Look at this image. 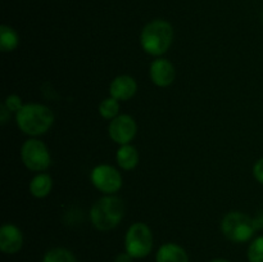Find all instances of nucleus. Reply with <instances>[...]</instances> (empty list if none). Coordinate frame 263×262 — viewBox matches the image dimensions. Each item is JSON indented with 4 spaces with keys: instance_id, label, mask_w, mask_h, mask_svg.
<instances>
[{
    "instance_id": "20",
    "label": "nucleus",
    "mask_w": 263,
    "mask_h": 262,
    "mask_svg": "<svg viewBox=\"0 0 263 262\" xmlns=\"http://www.w3.org/2000/svg\"><path fill=\"white\" fill-rule=\"evenodd\" d=\"M253 176L258 182L263 185V157L254 163L253 166Z\"/></svg>"
},
{
    "instance_id": "11",
    "label": "nucleus",
    "mask_w": 263,
    "mask_h": 262,
    "mask_svg": "<svg viewBox=\"0 0 263 262\" xmlns=\"http://www.w3.org/2000/svg\"><path fill=\"white\" fill-rule=\"evenodd\" d=\"M138 91L136 80L130 74H120L109 85V95L117 100H130Z\"/></svg>"
},
{
    "instance_id": "3",
    "label": "nucleus",
    "mask_w": 263,
    "mask_h": 262,
    "mask_svg": "<svg viewBox=\"0 0 263 262\" xmlns=\"http://www.w3.org/2000/svg\"><path fill=\"white\" fill-rule=\"evenodd\" d=\"M125 216V204L115 194L99 198L90 210V220L94 228L100 231H108L118 226Z\"/></svg>"
},
{
    "instance_id": "17",
    "label": "nucleus",
    "mask_w": 263,
    "mask_h": 262,
    "mask_svg": "<svg viewBox=\"0 0 263 262\" xmlns=\"http://www.w3.org/2000/svg\"><path fill=\"white\" fill-rule=\"evenodd\" d=\"M43 262H77L72 252L66 248H53L44 256Z\"/></svg>"
},
{
    "instance_id": "5",
    "label": "nucleus",
    "mask_w": 263,
    "mask_h": 262,
    "mask_svg": "<svg viewBox=\"0 0 263 262\" xmlns=\"http://www.w3.org/2000/svg\"><path fill=\"white\" fill-rule=\"evenodd\" d=\"M153 234L144 222H135L127 229L125 236L126 252L134 258H144L153 249Z\"/></svg>"
},
{
    "instance_id": "13",
    "label": "nucleus",
    "mask_w": 263,
    "mask_h": 262,
    "mask_svg": "<svg viewBox=\"0 0 263 262\" xmlns=\"http://www.w3.org/2000/svg\"><path fill=\"white\" fill-rule=\"evenodd\" d=\"M51 189H53V179L50 175L45 174V172H39L30 181L31 195L39 198V199L48 197Z\"/></svg>"
},
{
    "instance_id": "19",
    "label": "nucleus",
    "mask_w": 263,
    "mask_h": 262,
    "mask_svg": "<svg viewBox=\"0 0 263 262\" xmlns=\"http://www.w3.org/2000/svg\"><path fill=\"white\" fill-rule=\"evenodd\" d=\"M3 104L7 107V109L9 110L10 113H12V112L17 113L18 110H20L21 108L25 105L22 103V98H21L20 95H17V94L8 95V97L5 98V100H4V103H3Z\"/></svg>"
},
{
    "instance_id": "16",
    "label": "nucleus",
    "mask_w": 263,
    "mask_h": 262,
    "mask_svg": "<svg viewBox=\"0 0 263 262\" xmlns=\"http://www.w3.org/2000/svg\"><path fill=\"white\" fill-rule=\"evenodd\" d=\"M99 115L105 120H113L120 115V100L109 97L102 100L99 104Z\"/></svg>"
},
{
    "instance_id": "15",
    "label": "nucleus",
    "mask_w": 263,
    "mask_h": 262,
    "mask_svg": "<svg viewBox=\"0 0 263 262\" xmlns=\"http://www.w3.org/2000/svg\"><path fill=\"white\" fill-rule=\"evenodd\" d=\"M20 44V36L10 26H0V50L3 53H10L17 49Z\"/></svg>"
},
{
    "instance_id": "23",
    "label": "nucleus",
    "mask_w": 263,
    "mask_h": 262,
    "mask_svg": "<svg viewBox=\"0 0 263 262\" xmlns=\"http://www.w3.org/2000/svg\"><path fill=\"white\" fill-rule=\"evenodd\" d=\"M211 262H229L228 259H223V258H216V259H212Z\"/></svg>"
},
{
    "instance_id": "1",
    "label": "nucleus",
    "mask_w": 263,
    "mask_h": 262,
    "mask_svg": "<svg viewBox=\"0 0 263 262\" xmlns=\"http://www.w3.org/2000/svg\"><path fill=\"white\" fill-rule=\"evenodd\" d=\"M18 128L26 135L40 136L48 133L54 123V113L40 103H27L15 113Z\"/></svg>"
},
{
    "instance_id": "14",
    "label": "nucleus",
    "mask_w": 263,
    "mask_h": 262,
    "mask_svg": "<svg viewBox=\"0 0 263 262\" xmlns=\"http://www.w3.org/2000/svg\"><path fill=\"white\" fill-rule=\"evenodd\" d=\"M118 166L125 171L134 170L139 163V153L138 149L131 144H125L118 148L117 154H116Z\"/></svg>"
},
{
    "instance_id": "2",
    "label": "nucleus",
    "mask_w": 263,
    "mask_h": 262,
    "mask_svg": "<svg viewBox=\"0 0 263 262\" xmlns=\"http://www.w3.org/2000/svg\"><path fill=\"white\" fill-rule=\"evenodd\" d=\"M174 41V27L164 20H154L146 23L140 33V45L145 53L161 57L166 53Z\"/></svg>"
},
{
    "instance_id": "21",
    "label": "nucleus",
    "mask_w": 263,
    "mask_h": 262,
    "mask_svg": "<svg viewBox=\"0 0 263 262\" xmlns=\"http://www.w3.org/2000/svg\"><path fill=\"white\" fill-rule=\"evenodd\" d=\"M9 117H10V112L7 109V107H5L4 104L0 105V122H2L3 126L8 122Z\"/></svg>"
},
{
    "instance_id": "8",
    "label": "nucleus",
    "mask_w": 263,
    "mask_h": 262,
    "mask_svg": "<svg viewBox=\"0 0 263 262\" xmlns=\"http://www.w3.org/2000/svg\"><path fill=\"white\" fill-rule=\"evenodd\" d=\"M138 133V125L130 115H118L108 126L109 138L120 145L130 144Z\"/></svg>"
},
{
    "instance_id": "6",
    "label": "nucleus",
    "mask_w": 263,
    "mask_h": 262,
    "mask_svg": "<svg viewBox=\"0 0 263 262\" xmlns=\"http://www.w3.org/2000/svg\"><path fill=\"white\" fill-rule=\"evenodd\" d=\"M21 158L30 171L44 172L50 167L51 157L49 149L41 140L31 138L22 144Z\"/></svg>"
},
{
    "instance_id": "22",
    "label": "nucleus",
    "mask_w": 263,
    "mask_h": 262,
    "mask_svg": "<svg viewBox=\"0 0 263 262\" xmlns=\"http://www.w3.org/2000/svg\"><path fill=\"white\" fill-rule=\"evenodd\" d=\"M133 261H134V257H131L127 252H125V253H118L113 262H133Z\"/></svg>"
},
{
    "instance_id": "4",
    "label": "nucleus",
    "mask_w": 263,
    "mask_h": 262,
    "mask_svg": "<svg viewBox=\"0 0 263 262\" xmlns=\"http://www.w3.org/2000/svg\"><path fill=\"white\" fill-rule=\"evenodd\" d=\"M258 230L256 218L239 211L229 212L221 221V231L234 243H246Z\"/></svg>"
},
{
    "instance_id": "10",
    "label": "nucleus",
    "mask_w": 263,
    "mask_h": 262,
    "mask_svg": "<svg viewBox=\"0 0 263 262\" xmlns=\"http://www.w3.org/2000/svg\"><path fill=\"white\" fill-rule=\"evenodd\" d=\"M23 246V234L18 226L4 223L0 228V251L7 254H14Z\"/></svg>"
},
{
    "instance_id": "24",
    "label": "nucleus",
    "mask_w": 263,
    "mask_h": 262,
    "mask_svg": "<svg viewBox=\"0 0 263 262\" xmlns=\"http://www.w3.org/2000/svg\"><path fill=\"white\" fill-rule=\"evenodd\" d=\"M262 21H263V14H262Z\"/></svg>"
},
{
    "instance_id": "18",
    "label": "nucleus",
    "mask_w": 263,
    "mask_h": 262,
    "mask_svg": "<svg viewBox=\"0 0 263 262\" xmlns=\"http://www.w3.org/2000/svg\"><path fill=\"white\" fill-rule=\"evenodd\" d=\"M249 262H263V235L254 239L248 248Z\"/></svg>"
},
{
    "instance_id": "9",
    "label": "nucleus",
    "mask_w": 263,
    "mask_h": 262,
    "mask_svg": "<svg viewBox=\"0 0 263 262\" xmlns=\"http://www.w3.org/2000/svg\"><path fill=\"white\" fill-rule=\"evenodd\" d=\"M149 76L152 82L158 87H167L175 81L176 69L175 66L164 58L154 59L149 67Z\"/></svg>"
},
{
    "instance_id": "12",
    "label": "nucleus",
    "mask_w": 263,
    "mask_h": 262,
    "mask_svg": "<svg viewBox=\"0 0 263 262\" xmlns=\"http://www.w3.org/2000/svg\"><path fill=\"white\" fill-rule=\"evenodd\" d=\"M157 262H189V256L181 246L166 243L159 247L156 254Z\"/></svg>"
},
{
    "instance_id": "7",
    "label": "nucleus",
    "mask_w": 263,
    "mask_h": 262,
    "mask_svg": "<svg viewBox=\"0 0 263 262\" xmlns=\"http://www.w3.org/2000/svg\"><path fill=\"white\" fill-rule=\"evenodd\" d=\"M90 180L99 192L105 195L115 194L122 188V176L120 171L110 164H98L91 170Z\"/></svg>"
}]
</instances>
